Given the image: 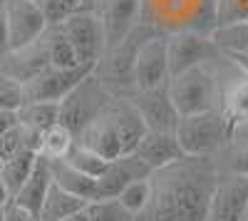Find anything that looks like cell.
<instances>
[{
  "mask_svg": "<svg viewBox=\"0 0 248 221\" xmlns=\"http://www.w3.org/2000/svg\"><path fill=\"white\" fill-rule=\"evenodd\" d=\"M211 43L216 45L221 57H231L238 52H248V20H233L221 23L209 30Z\"/></svg>",
  "mask_w": 248,
  "mask_h": 221,
  "instance_id": "21",
  "label": "cell"
},
{
  "mask_svg": "<svg viewBox=\"0 0 248 221\" xmlns=\"http://www.w3.org/2000/svg\"><path fill=\"white\" fill-rule=\"evenodd\" d=\"M144 132H147V127L129 99L109 95V99L97 110V114L79 129L75 142L94 149L97 154L112 162L117 157L132 154Z\"/></svg>",
  "mask_w": 248,
  "mask_h": 221,
  "instance_id": "2",
  "label": "cell"
},
{
  "mask_svg": "<svg viewBox=\"0 0 248 221\" xmlns=\"http://www.w3.org/2000/svg\"><path fill=\"white\" fill-rule=\"evenodd\" d=\"M117 202L122 204L124 211H129L132 216H137L149 202V176L144 179H134L117 194Z\"/></svg>",
  "mask_w": 248,
  "mask_h": 221,
  "instance_id": "28",
  "label": "cell"
},
{
  "mask_svg": "<svg viewBox=\"0 0 248 221\" xmlns=\"http://www.w3.org/2000/svg\"><path fill=\"white\" fill-rule=\"evenodd\" d=\"M92 72L94 65L47 67L23 85V102H60Z\"/></svg>",
  "mask_w": 248,
  "mask_h": 221,
  "instance_id": "7",
  "label": "cell"
},
{
  "mask_svg": "<svg viewBox=\"0 0 248 221\" xmlns=\"http://www.w3.org/2000/svg\"><path fill=\"white\" fill-rule=\"evenodd\" d=\"M149 174H152V169L137 154H124V157L112 159L105 174L97 176V182H94V202H99V199H117V194L129 182L144 179Z\"/></svg>",
  "mask_w": 248,
  "mask_h": 221,
  "instance_id": "16",
  "label": "cell"
},
{
  "mask_svg": "<svg viewBox=\"0 0 248 221\" xmlns=\"http://www.w3.org/2000/svg\"><path fill=\"white\" fill-rule=\"evenodd\" d=\"M50 174H52V182L62 189H67L70 194L85 199V202H94V182L97 179L79 174L77 169H72L65 159H52L50 162Z\"/></svg>",
  "mask_w": 248,
  "mask_h": 221,
  "instance_id": "22",
  "label": "cell"
},
{
  "mask_svg": "<svg viewBox=\"0 0 248 221\" xmlns=\"http://www.w3.org/2000/svg\"><path fill=\"white\" fill-rule=\"evenodd\" d=\"M3 15L10 50L30 45L47 28V20L35 5V0H3Z\"/></svg>",
  "mask_w": 248,
  "mask_h": 221,
  "instance_id": "11",
  "label": "cell"
},
{
  "mask_svg": "<svg viewBox=\"0 0 248 221\" xmlns=\"http://www.w3.org/2000/svg\"><path fill=\"white\" fill-rule=\"evenodd\" d=\"M132 90H159L169 85V63H167V35L152 32L139 43L132 60Z\"/></svg>",
  "mask_w": 248,
  "mask_h": 221,
  "instance_id": "6",
  "label": "cell"
},
{
  "mask_svg": "<svg viewBox=\"0 0 248 221\" xmlns=\"http://www.w3.org/2000/svg\"><path fill=\"white\" fill-rule=\"evenodd\" d=\"M50 184H52L50 162L37 154V162H35L32 172L28 174V179L23 182V187H20V189H17V194L13 196V202H15V204H20L23 209H28V211L35 216V214H37V209H40V204H43L45 194H47V189H50Z\"/></svg>",
  "mask_w": 248,
  "mask_h": 221,
  "instance_id": "19",
  "label": "cell"
},
{
  "mask_svg": "<svg viewBox=\"0 0 248 221\" xmlns=\"http://www.w3.org/2000/svg\"><path fill=\"white\" fill-rule=\"evenodd\" d=\"M169 87V85H167ZM159 87V90H132L129 95H124L141 117V122L147 129L156 132H174L176 127V110L169 99V90Z\"/></svg>",
  "mask_w": 248,
  "mask_h": 221,
  "instance_id": "14",
  "label": "cell"
},
{
  "mask_svg": "<svg viewBox=\"0 0 248 221\" xmlns=\"http://www.w3.org/2000/svg\"><path fill=\"white\" fill-rule=\"evenodd\" d=\"M62 159H65L72 169H77L79 174L92 176V179L102 176V174H105V169L109 167V159H105L102 154H97L94 149L79 144V142H75V144L70 147V152L62 157Z\"/></svg>",
  "mask_w": 248,
  "mask_h": 221,
  "instance_id": "27",
  "label": "cell"
},
{
  "mask_svg": "<svg viewBox=\"0 0 248 221\" xmlns=\"http://www.w3.org/2000/svg\"><path fill=\"white\" fill-rule=\"evenodd\" d=\"M3 221H35V216L10 199V202L3 206Z\"/></svg>",
  "mask_w": 248,
  "mask_h": 221,
  "instance_id": "34",
  "label": "cell"
},
{
  "mask_svg": "<svg viewBox=\"0 0 248 221\" xmlns=\"http://www.w3.org/2000/svg\"><path fill=\"white\" fill-rule=\"evenodd\" d=\"M94 15L105 32V50H109L139 23V0H99L94 5Z\"/></svg>",
  "mask_w": 248,
  "mask_h": 221,
  "instance_id": "15",
  "label": "cell"
},
{
  "mask_svg": "<svg viewBox=\"0 0 248 221\" xmlns=\"http://www.w3.org/2000/svg\"><path fill=\"white\" fill-rule=\"evenodd\" d=\"M132 154H137L149 169H159L164 164H171L174 159L184 157L174 132H156V129L144 132Z\"/></svg>",
  "mask_w": 248,
  "mask_h": 221,
  "instance_id": "18",
  "label": "cell"
},
{
  "mask_svg": "<svg viewBox=\"0 0 248 221\" xmlns=\"http://www.w3.org/2000/svg\"><path fill=\"white\" fill-rule=\"evenodd\" d=\"M8 30H5V15H3V0H0V60L8 55Z\"/></svg>",
  "mask_w": 248,
  "mask_h": 221,
  "instance_id": "35",
  "label": "cell"
},
{
  "mask_svg": "<svg viewBox=\"0 0 248 221\" xmlns=\"http://www.w3.org/2000/svg\"><path fill=\"white\" fill-rule=\"evenodd\" d=\"M17 122L15 119V112H10V110H0V134H3L8 127H13Z\"/></svg>",
  "mask_w": 248,
  "mask_h": 221,
  "instance_id": "36",
  "label": "cell"
},
{
  "mask_svg": "<svg viewBox=\"0 0 248 221\" xmlns=\"http://www.w3.org/2000/svg\"><path fill=\"white\" fill-rule=\"evenodd\" d=\"M72 144H75V134L65 125L55 122L52 127H47L43 134H40L37 154L43 159H47V162H52V159H62V157H65Z\"/></svg>",
  "mask_w": 248,
  "mask_h": 221,
  "instance_id": "26",
  "label": "cell"
},
{
  "mask_svg": "<svg viewBox=\"0 0 248 221\" xmlns=\"http://www.w3.org/2000/svg\"><path fill=\"white\" fill-rule=\"evenodd\" d=\"M47 67H50V60H47L43 35L37 40H32L30 45H23L17 50H8V55L0 60V70L20 85H25L28 79H32L35 75H40Z\"/></svg>",
  "mask_w": 248,
  "mask_h": 221,
  "instance_id": "17",
  "label": "cell"
},
{
  "mask_svg": "<svg viewBox=\"0 0 248 221\" xmlns=\"http://www.w3.org/2000/svg\"><path fill=\"white\" fill-rule=\"evenodd\" d=\"M221 112L229 127V147H248V75L241 72L221 95Z\"/></svg>",
  "mask_w": 248,
  "mask_h": 221,
  "instance_id": "13",
  "label": "cell"
},
{
  "mask_svg": "<svg viewBox=\"0 0 248 221\" xmlns=\"http://www.w3.org/2000/svg\"><path fill=\"white\" fill-rule=\"evenodd\" d=\"M20 105H23V85L0 70V110L15 112Z\"/></svg>",
  "mask_w": 248,
  "mask_h": 221,
  "instance_id": "32",
  "label": "cell"
},
{
  "mask_svg": "<svg viewBox=\"0 0 248 221\" xmlns=\"http://www.w3.org/2000/svg\"><path fill=\"white\" fill-rule=\"evenodd\" d=\"M211 60H221L209 32L199 30H179L167 35V63L169 75H179L196 65H209Z\"/></svg>",
  "mask_w": 248,
  "mask_h": 221,
  "instance_id": "10",
  "label": "cell"
},
{
  "mask_svg": "<svg viewBox=\"0 0 248 221\" xmlns=\"http://www.w3.org/2000/svg\"><path fill=\"white\" fill-rule=\"evenodd\" d=\"M43 43L47 50V60H50V67H75L82 65L77 63V55L70 45V40L62 35V30L57 25H47L43 32Z\"/></svg>",
  "mask_w": 248,
  "mask_h": 221,
  "instance_id": "25",
  "label": "cell"
},
{
  "mask_svg": "<svg viewBox=\"0 0 248 221\" xmlns=\"http://www.w3.org/2000/svg\"><path fill=\"white\" fill-rule=\"evenodd\" d=\"M248 17V0H216V13H214V25L221 23H233V20Z\"/></svg>",
  "mask_w": 248,
  "mask_h": 221,
  "instance_id": "33",
  "label": "cell"
},
{
  "mask_svg": "<svg viewBox=\"0 0 248 221\" xmlns=\"http://www.w3.org/2000/svg\"><path fill=\"white\" fill-rule=\"evenodd\" d=\"M216 162H218L221 174L248 176V147H226L216 157Z\"/></svg>",
  "mask_w": 248,
  "mask_h": 221,
  "instance_id": "30",
  "label": "cell"
},
{
  "mask_svg": "<svg viewBox=\"0 0 248 221\" xmlns=\"http://www.w3.org/2000/svg\"><path fill=\"white\" fill-rule=\"evenodd\" d=\"M246 20H248V17H246Z\"/></svg>",
  "mask_w": 248,
  "mask_h": 221,
  "instance_id": "43",
  "label": "cell"
},
{
  "mask_svg": "<svg viewBox=\"0 0 248 221\" xmlns=\"http://www.w3.org/2000/svg\"><path fill=\"white\" fill-rule=\"evenodd\" d=\"M57 28L70 40V45L77 55V63L97 65V60L105 52V32H102L99 17L94 10H75L65 20H60Z\"/></svg>",
  "mask_w": 248,
  "mask_h": 221,
  "instance_id": "8",
  "label": "cell"
},
{
  "mask_svg": "<svg viewBox=\"0 0 248 221\" xmlns=\"http://www.w3.org/2000/svg\"><path fill=\"white\" fill-rule=\"evenodd\" d=\"M246 202H248V176L218 174L206 221H243Z\"/></svg>",
  "mask_w": 248,
  "mask_h": 221,
  "instance_id": "12",
  "label": "cell"
},
{
  "mask_svg": "<svg viewBox=\"0 0 248 221\" xmlns=\"http://www.w3.org/2000/svg\"><path fill=\"white\" fill-rule=\"evenodd\" d=\"M216 0H139V23L156 32L199 30L209 32L214 28Z\"/></svg>",
  "mask_w": 248,
  "mask_h": 221,
  "instance_id": "3",
  "label": "cell"
},
{
  "mask_svg": "<svg viewBox=\"0 0 248 221\" xmlns=\"http://www.w3.org/2000/svg\"><path fill=\"white\" fill-rule=\"evenodd\" d=\"M218 174L216 157L189 154L152 169L149 202L134 221H206Z\"/></svg>",
  "mask_w": 248,
  "mask_h": 221,
  "instance_id": "1",
  "label": "cell"
},
{
  "mask_svg": "<svg viewBox=\"0 0 248 221\" xmlns=\"http://www.w3.org/2000/svg\"><path fill=\"white\" fill-rule=\"evenodd\" d=\"M85 206H87L85 199L70 194L67 189H62V187H57L52 182L47 194H45V199H43V204H40V209L35 214V221H60V219H65L67 214H72L77 209H85Z\"/></svg>",
  "mask_w": 248,
  "mask_h": 221,
  "instance_id": "20",
  "label": "cell"
},
{
  "mask_svg": "<svg viewBox=\"0 0 248 221\" xmlns=\"http://www.w3.org/2000/svg\"><path fill=\"white\" fill-rule=\"evenodd\" d=\"M174 137L181 152L189 157H218L229 147V127L221 110L181 114L176 119Z\"/></svg>",
  "mask_w": 248,
  "mask_h": 221,
  "instance_id": "4",
  "label": "cell"
},
{
  "mask_svg": "<svg viewBox=\"0 0 248 221\" xmlns=\"http://www.w3.org/2000/svg\"><path fill=\"white\" fill-rule=\"evenodd\" d=\"M99 0H79V10H94Z\"/></svg>",
  "mask_w": 248,
  "mask_h": 221,
  "instance_id": "40",
  "label": "cell"
},
{
  "mask_svg": "<svg viewBox=\"0 0 248 221\" xmlns=\"http://www.w3.org/2000/svg\"><path fill=\"white\" fill-rule=\"evenodd\" d=\"M35 162H37V152L35 149H20L10 159L0 162V179H3V184H5L10 199L17 194L20 187H23V182L28 179V174L32 172Z\"/></svg>",
  "mask_w": 248,
  "mask_h": 221,
  "instance_id": "24",
  "label": "cell"
},
{
  "mask_svg": "<svg viewBox=\"0 0 248 221\" xmlns=\"http://www.w3.org/2000/svg\"><path fill=\"white\" fill-rule=\"evenodd\" d=\"M169 99L176 114H196L206 110H221V95L223 87L218 77L209 65L189 67L169 79Z\"/></svg>",
  "mask_w": 248,
  "mask_h": 221,
  "instance_id": "5",
  "label": "cell"
},
{
  "mask_svg": "<svg viewBox=\"0 0 248 221\" xmlns=\"http://www.w3.org/2000/svg\"><path fill=\"white\" fill-rule=\"evenodd\" d=\"M243 221H248V202H246V211H243Z\"/></svg>",
  "mask_w": 248,
  "mask_h": 221,
  "instance_id": "41",
  "label": "cell"
},
{
  "mask_svg": "<svg viewBox=\"0 0 248 221\" xmlns=\"http://www.w3.org/2000/svg\"><path fill=\"white\" fill-rule=\"evenodd\" d=\"M223 60H231V63L248 75V52H238V55H231V57H223Z\"/></svg>",
  "mask_w": 248,
  "mask_h": 221,
  "instance_id": "37",
  "label": "cell"
},
{
  "mask_svg": "<svg viewBox=\"0 0 248 221\" xmlns=\"http://www.w3.org/2000/svg\"><path fill=\"white\" fill-rule=\"evenodd\" d=\"M112 92H107L102 87V82L90 75L67 95L60 99V125H65L75 137L79 134V129L85 127L90 119L97 114V110L109 99Z\"/></svg>",
  "mask_w": 248,
  "mask_h": 221,
  "instance_id": "9",
  "label": "cell"
},
{
  "mask_svg": "<svg viewBox=\"0 0 248 221\" xmlns=\"http://www.w3.org/2000/svg\"><path fill=\"white\" fill-rule=\"evenodd\" d=\"M40 13L45 15L47 25H57L60 20H65L75 10H79V0H35Z\"/></svg>",
  "mask_w": 248,
  "mask_h": 221,
  "instance_id": "31",
  "label": "cell"
},
{
  "mask_svg": "<svg viewBox=\"0 0 248 221\" xmlns=\"http://www.w3.org/2000/svg\"><path fill=\"white\" fill-rule=\"evenodd\" d=\"M60 221H87V209H77V211L67 214L65 219H60Z\"/></svg>",
  "mask_w": 248,
  "mask_h": 221,
  "instance_id": "38",
  "label": "cell"
},
{
  "mask_svg": "<svg viewBox=\"0 0 248 221\" xmlns=\"http://www.w3.org/2000/svg\"><path fill=\"white\" fill-rule=\"evenodd\" d=\"M17 125L43 134L47 127L60 122V102H23L15 110Z\"/></svg>",
  "mask_w": 248,
  "mask_h": 221,
  "instance_id": "23",
  "label": "cell"
},
{
  "mask_svg": "<svg viewBox=\"0 0 248 221\" xmlns=\"http://www.w3.org/2000/svg\"><path fill=\"white\" fill-rule=\"evenodd\" d=\"M85 209H87V221H134V216L129 211H124L117 199L90 202Z\"/></svg>",
  "mask_w": 248,
  "mask_h": 221,
  "instance_id": "29",
  "label": "cell"
},
{
  "mask_svg": "<svg viewBox=\"0 0 248 221\" xmlns=\"http://www.w3.org/2000/svg\"><path fill=\"white\" fill-rule=\"evenodd\" d=\"M8 202H10V194H8V189L3 184V179H0V206H5Z\"/></svg>",
  "mask_w": 248,
  "mask_h": 221,
  "instance_id": "39",
  "label": "cell"
},
{
  "mask_svg": "<svg viewBox=\"0 0 248 221\" xmlns=\"http://www.w3.org/2000/svg\"><path fill=\"white\" fill-rule=\"evenodd\" d=\"M0 221H3V206H0Z\"/></svg>",
  "mask_w": 248,
  "mask_h": 221,
  "instance_id": "42",
  "label": "cell"
}]
</instances>
